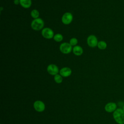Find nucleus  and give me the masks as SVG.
Returning <instances> with one entry per match:
<instances>
[{"mask_svg": "<svg viewBox=\"0 0 124 124\" xmlns=\"http://www.w3.org/2000/svg\"><path fill=\"white\" fill-rule=\"evenodd\" d=\"M59 73L62 77L67 78L71 75L72 70L68 67H64L60 70Z\"/></svg>", "mask_w": 124, "mask_h": 124, "instance_id": "obj_10", "label": "nucleus"}, {"mask_svg": "<svg viewBox=\"0 0 124 124\" xmlns=\"http://www.w3.org/2000/svg\"><path fill=\"white\" fill-rule=\"evenodd\" d=\"M113 118L118 124H124V111L122 108H117L113 112Z\"/></svg>", "mask_w": 124, "mask_h": 124, "instance_id": "obj_1", "label": "nucleus"}, {"mask_svg": "<svg viewBox=\"0 0 124 124\" xmlns=\"http://www.w3.org/2000/svg\"><path fill=\"white\" fill-rule=\"evenodd\" d=\"M14 3L16 5H18L19 4H20L19 0H14Z\"/></svg>", "mask_w": 124, "mask_h": 124, "instance_id": "obj_18", "label": "nucleus"}, {"mask_svg": "<svg viewBox=\"0 0 124 124\" xmlns=\"http://www.w3.org/2000/svg\"><path fill=\"white\" fill-rule=\"evenodd\" d=\"M41 34L44 38L47 39H52L54 36L53 31L48 27L43 28L41 31Z\"/></svg>", "mask_w": 124, "mask_h": 124, "instance_id": "obj_4", "label": "nucleus"}, {"mask_svg": "<svg viewBox=\"0 0 124 124\" xmlns=\"http://www.w3.org/2000/svg\"><path fill=\"white\" fill-rule=\"evenodd\" d=\"M69 43L72 46H75L77 45L78 43V40L76 37H73L70 39Z\"/></svg>", "mask_w": 124, "mask_h": 124, "instance_id": "obj_17", "label": "nucleus"}, {"mask_svg": "<svg viewBox=\"0 0 124 124\" xmlns=\"http://www.w3.org/2000/svg\"><path fill=\"white\" fill-rule=\"evenodd\" d=\"M46 70L49 74L52 76L58 74L60 71L57 65L53 63L49 64L46 68Z\"/></svg>", "mask_w": 124, "mask_h": 124, "instance_id": "obj_7", "label": "nucleus"}, {"mask_svg": "<svg viewBox=\"0 0 124 124\" xmlns=\"http://www.w3.org/2000/svg\"><path fill=\"white\" fill-rule=\"evenodd\" d=\"M40 15L39 12L36 9H33L31 12V16L33 18L36 19L39 17Z\"/></svg>", "mask_w": 124, "mask_h": 124, "instance_id": "obj_15", "label": "nucleus"}, {"mask_svg": "<svg viewBox=\"0 0 124 124\" xmlns=\"http://www.w3.org/2000/svg\"><path fill=\"white\" fill-rule=\"evenodd\" d=\"M33 108L36 111L41 112L45 109V105L42 101L37 100L33 103Z\"/></svg>", "mask_w": 124, "mask_h": 124, "instance_id": "obj_8", "label": "nucleus"}, {"mask_svg": "<svg viewBox=\"0 0 124 124\" xmlns=\"http://www.w3.org/2000/svg\"><path fill=\"white\" fill-rule=\"evenodd\" d=\"M98 40L96 36L94 35L91 34L88 36L87 38V43L88 46L90 47H95L97 46L98 44Z\"/></svg>", "mask_w": 124, "mask_h": 124, "instance_id": "obj_5", "label": "nucleus"}, {"mask_svg": "<svg viewBox=\"0 0 124 124\" xmlns=\"http://www.w3.org/2000/svg\"><path fill=\"white\" fill-rule=\"evenodd\" d=\"M122 109L124 111V104L122 106Z\"/></svg>", "mask_w": 124, "mask_h": 124, "instance_id": "obj_20", "label": "nucleus"}, {"mask_svg": "<svg viewBox=\"0 0 124 124\" xmlns=\"http://www.w3.org/2000/svg\"><path fill=\"white\" fill-rule=\"evenodd\" d=\"M73 16L70 12H65L62 17V22L64 25H69L73 21Z\"/></svg>", "mask_w": 124, "mask_h": 124, "instance_id": "obj_6", "label": "nucleus"}, {"mask_svg": "<svg viewBox=\"0 0 124 124\" xmlns=\"http://www.w3.org/2000/svg\"><path fill=\"white\" fill-rule=\"evenodd\" d=\"M3 8L2 7H0V12H1V11L3 10Z\"/></svg>", "mask_w": 124, "mask_h": 124, "instance_id": "obj_19", "label": "nucleus"}, {"mask_svg": "<svg viewBox=\"0 0 124 124\" xmlns=\"http://www.w3.org/2000/svg\"><path fill=\"white\" fill-rule=\"evenodd\" d=\"M53 38L55 41L57 42H61L62 41L63 37V35L61 33H56L54 34V36Z\"/></svg>", "mask_w": 124, "mask_h": 124, "instance_id": "obj_14", "label": "nucleus"}, {"mask_svg": "<svg viewBox=\"0 0 124 124\" xmlns=\"http://www.w3.org/2000/svg\"><path fill=\"white\" fill-rule=\"evenodd\" d=\"M60 51L64 54H68L72 51L73 47L69 43L63 42L59 46Z\"/></svg>", "mask_w": 124, "mask_h": 124, "instance_id": "obj_3", "label": "nucleus"}, {"mask_svg": "<svg viewBox=\"0 0 124 124\" xmlns=\"http://www.w3.org/2000/svg\"><path fill=\"white\" fill-rule=\"evenodd\" d=\"M54 80L55 81V82H56L57 83H58V84L61 83L63 80L62 77L60 74H58L54 76Z\"/></svg>", "mask_w": 124, "mask_h": 124, "instance_id": "obj_16", "label": "nucleus"}, {"mask_svg": "<svg viewBox=\"0 0 124 124\" xmlns=\"http://www.w3.org/2000/svg\"><path fill=\"white\" fill-rule=\"evenodd\" d=\"M72 52L74 55L77 56H81L83 53V49L82 47L78 45H77L73 47Z\"/></svg>", "mask_w": 124, "mask_h": 124, "instance_id": "obj_11", "label": "nucleus"}, {"mask_svg": "<svg viewBox=\"0 0 124 124\" xmlns=\"http://www.w3.org/2000/svg\"><path fill=\"white\" fill-rule=\"evenodd\" d=\"M44 25L45 23L44 20L42 18L38 17L36 19H33L31 22V27L32 30L36 31H39L42 30L44 28Z\"/></svg>", "mask_w": 124, "mask_h": 124, "instance_id": "obj_2", "label": "nucleus"}, {"mask_svg": "<svg viewBox=\"0 0 124 124\" xmlns=\"http://www.w3.org/2000/svg\"><path fill=\"white\" fill-rule=\"evenodd\" d=\"M20 5L25 9H28L31 7L32 4L31 0H19Z\"/></svg>", "mask_w": 124, "mask_h": 124, "instance_id": "obj_12", "label": "nucleus"}, {"mask_svg": "<svg viewBox=\"0 0 124 124\" xmlns=\"http://www.w3.org/2000/svg\"><path fill=\"white\" fill-rule=\"evenodd\" d=\"M97 46L99 49L104 50L107 47V44L106 42L104 41H100L98 42Z\"/></svg>", "mask_w": 124, "mask_h": 124, "instance_id": "obj_13", "label": "nucleus"}, {"mask_svg": "<svg viewBox=\"0 0 124 124\" xmlns=\"http://www.w3.org/2000/svg\"><path fill=\"white\" fill-rule=\"evenodd\" d=\"M104 108L105 111L108 113L113 112L117 108V105L114 102H108L106 104Z\"/></svg>", "mask_w": 124, "mask_h": 124, "instance_id": "obj_9", "label": "nucleus"}]
</instances>
